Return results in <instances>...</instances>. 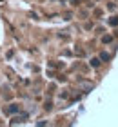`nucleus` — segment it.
<instances>
[{"label": "nucleus", "instance_id": "f257e3e1", "mask_svg": "<svg viewBox=\"0 0 118 127\" xmlns=\"http://www.w3.org/2000/svg\"><path fill=\"white\" fill-rule=\"evenodd\" d=\"M109 24H111V25H116V24H118V18H111Z\"/></svg>", "mask_w": 118, "mask_h": 127}, {"label": "nucleus", "instance_id": "f03ea898", "mask_svg": "<svg viewBox=\"0 0 118 127\" xmlns=\"http://www.w3.org/2000/svg\"><path fill=\"white\" fill-rule=\"evenodd\" d=\"M91 64H93V66H98L100 62H98V58H93V60H91Z\"/></svg>", "mask_w": 118, "mask_h": 127}]
</instances>
